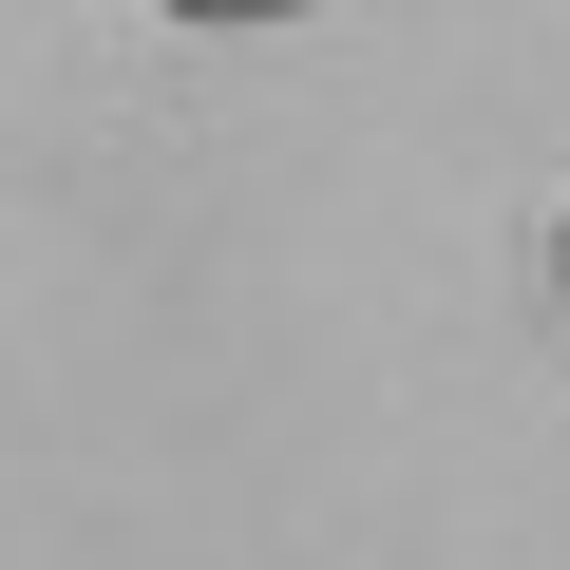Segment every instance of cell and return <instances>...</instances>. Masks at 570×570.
Returning a JSON list of instances; mask_svg holds the SVG:
<instances>
[{"mask_svg": "<svg viewBox=\"0 0 570 570\" xmlns=\"http://www.w3.org/2000/svg\"><path fill=\"white\" fill-rule=\"evenodd\" d=\"M171 39H266V20H305V0H153Z\"/></svg>", "mask_w": 570, "mask_h": 570, "instance_id": "1", "label": "cell"}, {"mask_svg": "<svg viewBox=\"0 0 570 570\" xmlns=\"http://www.w3.org/2000/svg\"><path fill=\"white\" fill-rule=\"evenodd\" d=\"M551 305H570V209H551Z\"/></svg>", "mask_w": 570, "mask_h": 570, "instance_id": "2", "label": "cell"}]
</instances>
